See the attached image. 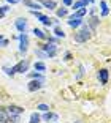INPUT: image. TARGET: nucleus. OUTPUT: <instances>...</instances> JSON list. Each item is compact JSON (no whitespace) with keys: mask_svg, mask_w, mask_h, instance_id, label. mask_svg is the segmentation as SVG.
I'll return each instance as SVG.
<instances>
[{"mask_svg":"<svg viewBox=\"0 0 111 123\" xmlns=\"http://www.w3.org/2000/svg\"><path fill=\"white\" fill-rule=\"evenodd\" d=\"M57 16H59V18H64V16H67V10H65V8L59 10V11H57Z\"/></svg>","mask_w":111,"mask_h":123,"instance_id":"b1692460","label":"nucleus"},{"mask_svg":"<svg viewBox=\"0 0 111 123\" xmlns=\"http://www.w3.org/2000/svg\"><path fill=\"white\" fill-rule=\"evenodd\" d=\"M41 87H43V80H30V82L27 84L29 92H37V90H40Z\"/></svg>","mask_w":111,"mask_h":123,"instance_id":"39448f33","label":"nucleus"},{"mask_svg":"<svg viewBox=\"0 0 111 123\" xmlns=\"http://www.w3.org/2000/svg\"><path fill=\"white\" fill-rule=\"evenodd\" d=\"M33 14L37 16V19H38L40 22H43L44 25H51V19L48 18V16H44V14H41V13H37V11H33Z\"/></svg>","mask_w":111,"mask_h":123,"instance_id":"6e6552de","label":"nucleus"},{"mask_svg":"<svg viewBox=\"0 0 111 123\" xmlns=\"http://www.w3.org/2000/svg\"><path fill=\"white\" fill-rule=\"evenodd\" d=\"M97 24H98V19H97V18H92V19H90V25H92V27H95Z\"/></svg>","mask_w":111,"mask_h":123,"instance_id":"393cba45","label":"nucleus"},{"mask_svg":"<svg viewBox=\"0 0 111 123\" xmlns=\"http://www.w3.org/2000/svg\"><path fill=\"white\" fill-rule=\"evenodd\" d=\"M100 6H102V16H108L110 10H108V5H106L105 0H102V2H100Z\"/></svg>","mask_w":111,"mask_h":123,"instance_id":"4468645a","label":"nucleus"},{"mask_svg":"<svg viewBox=\"0 0 111 123\" xmlns=\"http://www.w3.org/2000/svg\"><path fill=\"white\" fill-rule=\"evenodd\" d=\"M41 3H43L44 8H49V10H54L56 8V2L54 0H40Z\"/></svg>","mask_w":111,"mask_h":123,"instance_id":"f8f14e48","label":"nucleus"},{"mask_svg":"<svg viewBox=\"0 0 111 123\" xmlns=\"http://www.w3.org/2000/svg\"><path fill=\"white\" fill-rule=\"evenodd\" d=\"M68 25H70V27H79V25H82V21H81V19H78V18H70Z\"/></svg>","mask_w":111,"mask_h":123,"instance_id":"9b49d317","label":"nucleus"},{"mask_svg":"<svg viewBox=\"0 0 111 123\" xmlns=\"http://www.w3.org/2000/svg\"><path fill=\"white\" fill-rule=\"evenodd\" d=\"M54 33H56V36H59V38H64V36H65L64 30H60L59 27H56V29H54Z\"/></svg>","mask_w":111,"mask_h":123,"instance_id":"aec40b11","label":"nucleus"},{"mask_svg":"<svg viewBox=\"0 0 111 123\" xmlns=\"http://www.w3.org/2000/svg\"><path fill=\"white\" fill-rule=\"evenodd\" d=\"M37 109L43 111V112H48V111H49V106H48V104H38V106H37Z\"/></svg>","mask_w":111,"mask_h":123,"instance_id":"4be33fe9","label":"nucleus"},{"mask_svg":"<svg viewBox=\"0 0 111 123\" xmlns=\"http://www.w3.org/2000/svg\"><path fill=\"white\" fill-rule=\"evenodd\" d=\"M40 120H41V117H40L37 112H33L32 115H30V122L29 123H40Z\"/></svg>","mask_w":111,"mask_h":123,"instance_id":"6ab92c4d","label":"nucleus"},{"mask_svg":"<svg viewBox=\"0 0 111 123\" xmlns=\"http://www.w3.org/2000/svg\"><path fill=\"white\" fill-rule=\"evenodd\" d=\"M19 44H21V46H19V51H21V52H25V51H27V46H29V38H27V35H25V33H21V35H19Z\"/></svg>","mask_w":111,"mask_h":123,"instance_id":"20e7f679","label":"nucleus"},{"mask_svg":"<svg viewBox=\"0 0 111 123\" xmlns=\"http://www.w3.org/2000/svg\"><path fill=\"white\" fill-rule=\"evenodd\" d=\"M86 6V5L82 3L81 0H79V2H75V3H73V10H79V8H84Z\"/></svg>","mask_w":111,"mask_h":123,"instance_id":"412c9836","label":"nucleus"},{"mask_svg":"<svg viewBox=\"0 0 111 123\" xmlns=\"http://www.w3.org/2000/svg\"><path fill=\"white\" fill-rule=\"evenodd\" d=\"M43 120H46V122H49V120H57V115H56V114H51V112H46L43 115Z\"/></svg>","mask_w":111,"mask_h":123,"instance_id":"a211bd4d","label":"nucleus"},{"mask_svg":"<svg viewBox=\"0 0 111 123\" xmlns=\"http://www.w3.org/2000/svg\"><path fill=\"white\" fill-rule=\"evenodd\" d=\"M33 68L37 69V71H46V65L44 63H41V62H35V65H33Z\"/></svg>","mask_w":111,"mask_h":123,"instance_id":"2eb2a0df","label":"nucleus"},{"mask_svg":"<svg viewBox=\"0 0 111 123\" xmlns=\"http://www.w3.org/2000/svg\"><path fill=\"white\" fill-rule=\"evenodd\" d=\"M24 5H25V6H29L30 10H35V8L40 10V8H41V5H38L37 2H32V0H24Z\"/></svg>","mask_w":111,"mask_h":123,"instance_id":"9d476101","label":"nucleus"},{"mask_svg":"<svg viewBox=\"0 0 111 123\" xmlns=\"http://www.w3.org/2000/svg\"><path fill=\"white\" fill-rule=\"evenodd\" d=\"M10 122V117L5 111H0V123H8Z\"/></svg>","mask_w":111,"mask_h":123,"instance_id":"dca6fc26","label":"nucleus"},{"mask_svg":"<svg viewBox=\"0 0 111 123\" xmlns=\"http://www.w3.org/2000/svg\"><path fill=\"white\" fill-rule=\"evenodd\" d=\"M15 25H16V29H18L21 33H25V29H27V22H25V19L18 18L16 22H15Z\"/></svg>","mask_w":111,"mask_h":123,"instance_id":"423d86ee","label":"nucleus"},{"mask_svg":"<svg viewBox=\"0 0 111 123\" xmlns=\"http://www.w3.org/2000/svg\"><path fill=\"white\" fill-rule=\"evenodd\" d=\"M81 2H82V3H84V5H86V3H87V2H89V3H92L94 0H81Z\"/></svg>","mask_w":111,"mask_h":123,"instance_id":"c85d7f7f","label":"nucleus"},{"mask_svg":"<svg viewBox=\"0 0 111 123\" xmlns=\"http://www.w3.org/2000/svg\"><path fill=\"white\" fill-rule=\"evenodd\" d=\"M98 80H100L102 84L108 82V69H100V71H98Z\"/></svg>","mask_w":111,"mask_h":123,"instance_id":"1a4fd4ad","label":"nucleus"},{"mask_svg":"<svg viewBox=\"0 0 111 123\" xmlns=\"http://www.w3.org/2000/svg\"><path fill=\"white\" fill-rule=\"evenodd\" d=\"M73 3V0H64V5H67V6H68V5H72Z\"/></svg>","mask_w":111,"mask_h":123,"instance_id":"a878e982","label":"nucleus"},{"mask_svg":"<svg viewBox=\"0 0 111 123\" xmlns=\"http://www.w3.org/2000/svg\"><path fill=\"white\" fill-rule=\"evenodd\" d=\"M70 58H72V54H70V52H67V54H65V60H70Z\"/></svg>","mask_w":111,"mask_h":123,"instance_id":"bb28decb","label":"nucleus"},{"mask_svg":"<svg viewBox=\"0 0 111 123\" xmlns=\"http://www.w3.org/2000/svg\"><path fill=\"white\" fill-rule=\"evenodd\" d=\"M8 112H10L11 115H21V114L24 112V109H22L21 106H15V104H11L10 107H8Z\"/></svg>","mask_w":111,"mask_h":123,"instance_id":"0eeeda50","label":"nucleus"},{"mask_svg":"<svg viewBox=\"0 0 111 123\" xmlns=\"http://www.w3.org/2000/svg\"><path fill=\"white\" fill-rule=\"evenodd\" d=\"M32 33L37 36V38H40V40H44V38H46L44 32H43V30H40V29H33V30H32Z\"/></svg>","mask_w":111,"mask_h":123,"instance_id":"ddd939ff","label":"nucleus"},{"mask_svg":"<svg viewBox=\"0 0 111 123\" xmlns=\"http://www.w3.org/2000/svg\"><path fill=\"white\" fill-rule=\"evenodd\" d=\"M7 2H8V3H18L19 0H7Z\"/></svg>","mask_w":111,"mask_h":123,"instance_id":"cd10ccee","label":"nucleus"},{"mask_svg":"<svg viewBox=\"0 0 111 123\" xmlns=\"http://www.w3.org/2000/svg\"><path fill=\"white\" fill-rule=\"evenodd\" d=\"M27 68H29V62L27 60H21L18 65L13 66V73H25Z\"/></svg>","mask_w":111,"mask_h":123,"instance_id":"7ed1b4c3","label":"nucleus"},{"mask_svg":"<svg viewBox=\"0 0 111 123\" xmlns=\"http://www.w3.org/2000/svg\"><path fill=\"white\" fill-rule=\"evenodd\" d=\"M56 52H57V46H56L52 41H49L46 46H43V54L46 55V57H54Z\"/></svg>","mask_w":111,"mask_h":123,"instance_id":"f03ea898","label":"nucleus"},{"mask_svg":"<svg viewBox=\"0 0 111 123\" xmlns=\"http://www.w3.org/2000/svg\"><path fill=\"white\" fill-rule=\"evenodd\" d=\"M2 43H3V36L0 35V44H2Z\"/></svg>","mask_w":111,"mask_h":123,"instance_id":"c756f323","label":"nucleus"},{"mask_svg":"<svg viewBox=\"0 0 111 123\" xmlns=\"http://www.w3.org/2000/svg\"><path fill=\"white\" fill-rule=\"evenodd\" d=\"M8 10H10L8 6H0V18H3V16H5V13H7Z\"/></svg>","mask_w":111,"mask_h":123,"instance_id":"5701e85b","label":"nucleus"},{"mask_svg":"<svg viewBox=\"0 0 111 123\" xmlns=\"http://www.w3.org/2000/svg\"><path fill=\"white\" fill-rule=\"evenodd\" d=\"M86 11H87V10H86V8H79V10H78V11H76V13H75V14H73V16H72V18H78V19H81V18H82V16L86 14Z\"/></svg>","mask_w":111,"mask_h":123,"instance_id":"f3484780","label":"nucleus"},{"mask_svg":"<svg viewBox=\"0 0 111 123\" xmlns=\"http://www.w3.org/2000/svg\"><path fill=\"white\" fill-rule=\"evenodd\" d=\"M89 38H90V29H89L87 25H84V27H82V29L75 35V41H76V43H84V41H87Z\"/></svg>","mask_w":111,"mask_h":123,"instance_id":"f257e3e1","label":"nucleus"}]
</instances>
